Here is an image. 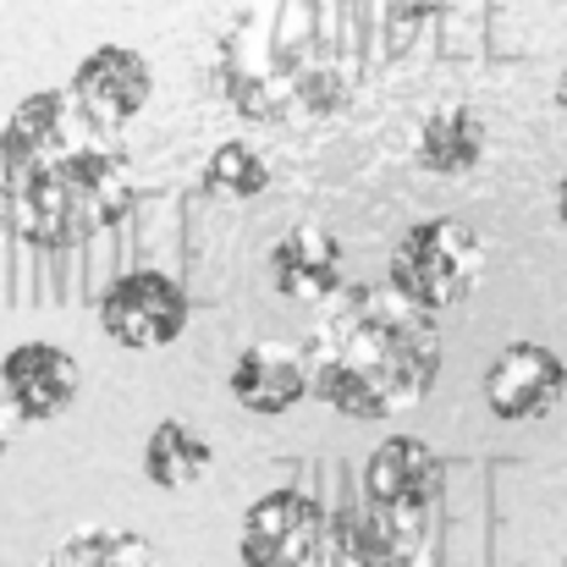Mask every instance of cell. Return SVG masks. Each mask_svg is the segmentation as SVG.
Segmentation results:
<instances>
[{"label": "cell", "instance_id": "obj_19", "mask_svg": "<svg viewBox=\"0 0 567 567\" xmlns=\"http://www.w3.org/2000/svg\"><path fill=\"white\" fill-rule=\"evenodd\" d=\"M17 413H11V402H6V391H0V457H6V446H11V435H17Z\"/></svg>", "mask_w": 567, "mask_h": 567}, {"label": "cell", "instance_id": "obj_1", "mask_svg": "<svg viewBox=\"0 0 567 567\" xmlns=\"http://www.w3.org/2000/svg\"><path fill=\"white\" fill-rule=\"evenodd\" d=\"M303 359L309 396L348 419H396L419 408L441 380L435 315H419L391 287H342L320 320Z\"/></svg>", "mask_w": 567, "mask_h": 567}, {"label": "cell", "instance_id": "obj_21", "mask_svg": "<svg viewBox=\"0 0 567 567\" xmlns=\"http://www.w3.org/2000/svg\"><path fill=\"white\" fill-rule=\"evenodd\" d=\"M563 105H567V66H563Z\"/></svg>", "mask_w": 567, "mask_h": 567}, {"label": "cell", "instance_id": "obj_13", "mask_svg": "<svg viewBox=\"0 0 567 567\" xmlns=\"http://www.w3.org/2000/svg\"><path fill=\"white\" fill-rule=\"evenodd\" d=\"M226 391H231L237 408L276 419V413H287V408H298V402L309 396L303 359H298L287 342H254V348L237 353V364H231V375H226Z\"/></svg>", "mask_w": 567, "mask_h": 567}, {"label": "cell", "instance_id": "obj_22", "mask_svg": "<svg viewBox=\"0 0 567 567\" xmlns=\"http://www.w3.org/2000/svg\"><path fill=\"white\" fill-rule=\"evenodd\" d=\"M161 6H188V0H161Z\"/></svg>", "mask_w": 567, "mask_h": 567}, {"label": "cell", "instance_id": "obj_8", "mask_svg": "<svg viewBox=\"0 0 567 567\" xmlns=\"http://www.w3.org/2000/svg\"><path fill=\"white\" fill-rule=\"evenodd\" d=\"M424 546H430V529L391 524L370 507H359V513L326 518V535L303 567H430Z\"/></svg>", "mask_w": 567, "mask_h": 567}, {"label": "cell", "instance_id": "obj_20", "mask_svg": "<svg viewBox=\"0 0 567 567\" xmlns=\"http://www.w3.org/2000/svg\"><path fill=\"white\" fill-rule=\"evenodd\" d=\"M557 220L567 226V177H563V188H557Z\"/></svg>", "mask_w": 567, "mask_h": 567}, {"label": "cell", "instance_id": "obj_10", "mask_svg": "<svg viewBox=\"0 0 567 567\" xmlns=\"http://www.w3.org/2000/svg\"><path fill=\"white\" fill-rule=\"evenodd\" d=\"M0 391L22 424L61 419L78 402V359L55 342H17L0 359Z\"/></svg>", "mask_w": 567, "mask_h": 567}, {"label": "cell", "instance_id": "obj_18", "mask_svg": "<svg viewBox=\"0 0 567 567\" xmlns=\"http://www.w3.org/2000/svg\"><path fill=\"white\" fill-rule=\"evenodd\" d=\"M435 6H441V0H385L391 22H424V17H430Z\"/></svg>", "mask_w": 567, "mask_h": 567}, {"label": "cell", "instance_id": "obj_12", "mask_svg": "<svg viewBox=\"0 0 567 567\" xmlns=\"http://www.w3.org/2000/svg\"><path fill=\"white\" fill-rule=\"evenodd\" d=\"M265 276L281 298L326 309L342 292V243L326 226H292L270 243L265 254Z\"/></svg>", "mask_w": 567, "mask_h": 567}, {"label": "cell", "instance_id": "obj_14", "mask_svg": "<svg viewBox=\"0 0 567 567\" xmlns=\"http://www.w3.org/2000/svg\"><path fill=\"white\" fill-rule=\"evenodd\" d=\"M480 155H485V127L463 105H441L419 127V144H413V166L430 177H468L480 166Z\"/></svg>", "mask_w": 567, "mask_h": 567}, {"label": "cell", "instance_id": "obj_5", "mask_svg": "<svg viewBox=\"0 0 567 567\" xmlns=\"http://www.w3.org/2000/svg\"><path fill=\"white\" fill-rule=\"evenodd\" d=\"M441 491H446V468H441L435 446L419 435H385L364 463V507L391 524L430 529Z\"/></svg>", "mask_w": 567, "mask_h": 567}, {"label": "cell", "instance_id": "obj_11", "mask_svg": "<svg viewBox=\"0 0 567 567\" xmlns=\"http://www.w3.org/2000/svg\"><path fill=\"white\" fill-rule=\"evenodd\" d=\"M72 100L61 94V89H39V94H28L17 111H11V122L0 127V183L11 188V183H22V177H33L39 166H50V161H61L72 144H83V138H72Z\"/></svg>", "mask_w": 567, "mask_h": 567}, {"label": "cell", "instance_id": "obj_4", "mask_svg": "<svg viewBox=\"0 0 567 567\" xmlns=\"http://www.w3.org/2000/svg\"><path fill=\"white\" fill-rule=\"evenodd\" d=\"M188 292L166 270H127L100 292V331L133 353L172 348L188 331Z\"/></svg>", "mask_w": 567, "mask_h": 567}, {"label": "cell", "instance_id": "obj_23", "mask_svg": "<svg viewBox=\"0 0 567 567\" xmlns=\"http://www.w3.org/2000/svg\"><path fill=\"white\" fill-rule=\"evenodd\" d=\"M563 567H567V557H563Z\"/></svg>", "mask_w": 567, "mask_h": 567}, {"label": "cell", "instance_id": "obj_16", "mask_svg": "<svg viewBox=\"0 0 567 567\" xmlns=\"http://www.w3.org/2000/svg\"><path fill=\"white\" fill-rule=\"evenodd\" d=\"M39 567H166L155 557V546L133 529H78L72 540H61Z\"/></svg>", "mask_w": 567, "mask_h": 567}, {"label": "cell", "instance_id": "obj_3", "mask_svg": "<svg viewBox=\"0 0 567 567\" xmlns=\"http://www.w3.org/2000/svg\"><path fill=\"white\" fill-rule=\"evenodd\" d=\"M480 270H485V248L474 226L457 215L419 220L391 248V292L413 303L419 315H446L468 303V292L480 287Z\"/></svg>", "mask_w": 567, "mask_h": 567}, {"label": "cell", "instance_id": "obj_15", "mask_svg": "<svg viewBox=\"0 0 567 567\" xmlns=\"http://www.w3.org/2000/svg\"><path fill=\"white\" fill-rule=\"evenodd\" d=\"M144 474L161 491H193L209 474V441L193 435L183 419H161L144 441Z\"/></svg>", "mask_w": 567, "mask_h": 567}, {"label": "cell", "instance_id": "obj_6", "mask_svg": "<svg viewBox=\"0 0 567 567\" xmlns=\"http://www.w3.org/2000/svg\"><path fill=\"white\" fill-rule=\"evenodd\" d=\"M150 94H155V66H150L138 50H127V44H94V50L78 61L72 89H66L78 122H83L94 138L122 133V127L150 105Z\"/></svg>", "mask_w": 567, "mask_h": 567}, {"label": "cell", "instance_id": "obj_17", "mask_svg": "<svg viewBox=\"0 0 567 567\" xmlns=\"http://www.w3.org/2000/svg\"><path fill=\"white\" fill-rule=\"evenodd\" d=\"M204 188L215 193V198H259V193L270 188V166L259 161V150H248L243 138H231V144H220L209 155Z\"/></svg>", "mask_w": 567, "mask_h": 567}, {"label": "cell", "instance_id": "obj_2", "mask_svg": "<svg viewBox=\"0 0 567 567\" xmlns=\"http://www.w3.org/2000/svg\"><path fill=\"white\" fill-rule=\"evenodd\" d=\"M11 226L33 248H78L133 209V172L111 144H72L61 161L11 183Z\"/></svg>", "mask_w": 567, "mask_h": 567}, {"label": "cell", "instance_id": "obj_9", "mask_svg": "<svg viewBox=\"0 0 567 567\" xmlns=\"http://www.w3.org/2000/svg\"><path fill=\"white\" fill-rule=\"evenodd\" d=\"M567 391V364L546 342H507L485 370V402L496 419H546Z\"/></svg>", "mask_w": 567, "mask_h": 567}, {"label": "cell", "instance_id": "obj_7", "mask_svg": "<svg viewBox=\"0 0 567 567\" xmlns=\"http://www.w3.org/2000/svg\"><path fill=\"white\" fill-rule=\"evenodd\" d=\"M326 507L309 491H270L243 513L237 557L243 567H303L326 535Z\"/></svg>", "mask_w": 567, "mask_h": 567}]
</instances>
